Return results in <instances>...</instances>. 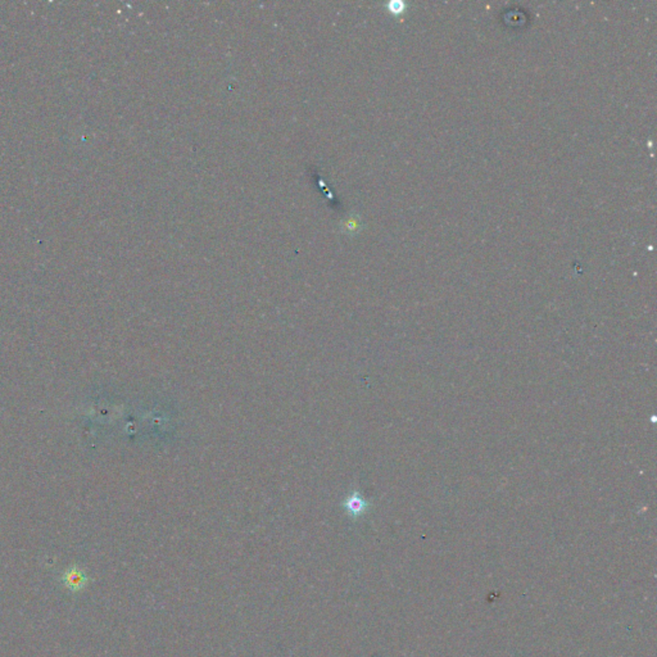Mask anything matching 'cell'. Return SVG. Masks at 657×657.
<instances>
[{
    "label": "cell",
    "instance_id": "obj_1",
    "mask_svg": "<svg viewBox=\"0 0 657 657\" xmlns=\"http://www.w3.org/2000/svg\"><path fill=\"white\" fill-rule=\"evenodd\" d=\"M60 582L64 588H67L72 593H79L89 584L90 578L82 570V567H79L77 565H72L62 573L61 576H60Z\"/></svg>",
    "mask_w": 657,
    "mask_h": 657
},
{
    "label": "cell",
    "instance_id": "obj_2",
    "mask_svg": "<svg viewBox=\"0 0 657 657\" xmlns=\"http://www.w3.org/2000/svg\"><path fill=\"white\" fill-rule=\"evenodd\" d=\"M405 3L404 1H392L389 3V10H392L393 13H402L405 10Z\"/></svg>",
    "mask_w": 657,
    "mask_h": 657
}]
</instances>
